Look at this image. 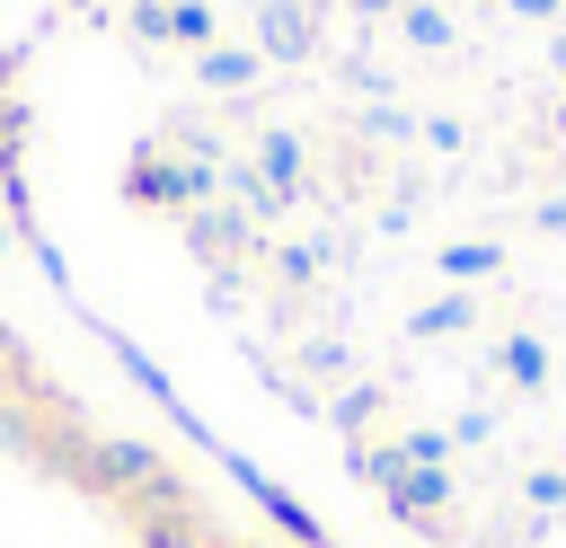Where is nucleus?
<instances>
[{
  "instance_id": "obj_1",
  "label": "nucleus",
  "mask_w": 566,
  "mask_h": 548,
  "mask_svg": "<svg viewBox=\"0 0 566 548\" xmlns=\"http://www.w3.org/2000/svg\"><path fill=\"white\" fill-rule=\"evenodd\" d=\"M124 530H133V548H212V539H221L212 513H203V495H195L186 477H168V486H150L142 504H124Z\"/></svg>"
},
{
  "instance_id": "obj_2",
  "label": "nucleus",
  "mask_w": 566,
  "mask_h": 548,
  "mask_svg": "<svg viewBox=\"0 0 566 548\" xmlns=\"http://www.w3.org/2000/svg\"><path fill=\"white\" fill-rule=\"evenodd\" d=\"M186 239H195V256H203V265H239V256L256 247V221H248L230 194H212V203H195V212H186Z\"/></svg>"
},
{
  "instance_id": "obj_3",
  "label": "nucleus",
  "mask_w": 566,
  "mask_h": 548,
  "mask_svg": "<svg viewBox=\"0 0 566 548\" xmlns=\"http://www.w3.org/2000/svg\"><path fill=\"white\" fill-rule=\"evenodd\" d=\"M256 53L265 62H310L318 53V0H256Z\"/></svg>"
},
{
  "instance_id": "obj_4",
  "label": "nucleus",
  "mask_w": 566,
  "mask_h": 548,
  "mask_svg": "<svg viewBox=\"0 0 566 548\" xmlns=\"http://www.w3.org/2000/svg\"><path fill=\"white\" fill-rule=\"evenodd\" d=\"M256 177H265L283 203H301V186H310V141H301V133H283V124H274V133H256Z\"/></svg>"
},
{
  "instance_id": "obj_5",
  "label": "nucleus",
  "mask_w": 566,
  "mask_h": 548,
  "mask_svg": "<svg viewBox=\"0 0 566 548\" xmlns=\"http://www.w3.org/2000/svg\"><path fill=\"white\" fill-rule=\"evenodd\" d=\"M256 71H265V53H256V44H203V53H195V80H203L212 97H248V88H256Z\"/></svg>"
},
{
  "instance_id": "obj_6",
  "label": "nucleus",
  "mask_w": 566,
  "mask_h": 548,
  "mask_svg": "<svg viewBox=\"0 0 566 548\" xmlns=\"http://www.w3.org/2000/svg\"><path fill=\"white\" fill-rule=\"evenodd\" d=\"M380 495H389V513H407V521H433V513L451 504V477H442V468H398Z\"/></svg>"
},
{
  "instance_id": "obj_7",
  "label": "nucleus",
  "mask_w": 566,
  "mask_h": 548,
  "mask_svg": "<svg viewBox=\"0 0 566 548\" xmlns=\"http://www.w3.org/2000/svg\"><path fill=\"white\" fill-rule=\"evenodd\" d=\"M433 274L486 283V274H504V247H495V239H451V247H433Z\"/></svg>"
},
{
  "instance_id": "obj_8",
  "label": "nucleus",
  "mask_w": 566,
  "mask_h": 548,
  "mask_svg": "<svg viewBox=\"0 0 566 548\" xmlns=\"http://www.w3.org/2000/svg\"><path fill=\"white\" fill-rule=\"evenodd\" d=\"M18 141H27V106H18V62L0 53V177L18 186Z\"/></svg>"
},
{
  "instance_id": "obj_9",
  "label": "nucleus",
  "mask_w": 566,
  "mask_h": 548,
  "mask_svg": "<svg viewBox=\"0 0 566 548\" xmlns=\"http://www.w3.org/2000/svg\"><path fill=\"white\" fill-rule=\"evenodd\" d=\"M495 371H504L513 389H548V345H539V336H504V345H495Z\"/></svg>"
},
{
  "instance_id": "obj_10",
  "label": "nucleus",
  "mask_w": 566,
  "mask_h": 548,
  "mask_svg": "<svg viewBox=\"0 0 566 548\" xmlns=\"http://www.w3.org/2000/svg\"><path fill=\"white\" fill-rule=\"evenodd\" d=\"M398 35H407L416 53H442V44H451V18H442L433 0H407V9H398Z\"/></svg>"
},
{
  "instance_id": "obj_11",
  "label": "nucleus",
  "mask_w": 566,
  "mask_h": 548,
  "mask_svg": "<svg viewBox=\"0 0 566 548\" xmlns=\"http://www.w3.org/2000/svg\"><path fill=\"white\" fill-rule=\"evenodd\" d=\"M469 318H478V301H469V292H442V301L416 309V336H460Z\"/></svg>"
},
{
  "instance_id": "obj_12",
  "label": "nucleus",
  "mask_w": 566,
  "mask_h": 548,
  "mask_svg": "<svg viewBox=\"0 0 566 548\" xmlns=\"http://www.w3.org/2000/svg\"><path fill=\"white\" fill-rule=\"evenodd\" d=\"M168 44H195V53L221 44V35H212V0H177V9H168Z\"/></svg>"
},
{
  "instance_id": "obj_13",
  "label": "nucleus",
  "mask_w": 566,
  "mask_h": 548,
  "mask_svg": "<svg viewBox=\"0 0 566 548\" xmlns=\"http://www.w3.org/2000/svg\"><path fill=\"white\" fill-rule=\"evenodd\" d=\"M389 451H398L407 468H442V451H451V433H442V424H407V433H398Z\"/></svg>"
},
{
  "instance_id": "obj_14",
  "label": "nucleus",
  "mask_w": 566,
  "mask_h": 548,
  "mask_svg": "<svg viewBox=\"0 0 566 548\" xmlns=\"http://www.w3.org/2000/svg\"><path fill=\"white\" fill-rule=\"evenodd\" d=\"M318 265H327V247H318V239H283V247H274V283H310Z\"/></svg>"
},
{
  "instance_id": "obj_15",
  "label": "nucleus",
  "mask_w": 566,
  "mask_h": 548,
  "mask_svg": "<svg viewBox=\"0 0 566 548\" xmlns=\"http://www.w3.org/2000/svg\"><path fill=\"white\" fill-rule=\"evenodd\" d=\"M124 35H133V44H168V9H159V0H133V9H124Z\"/></svg>"
},
{
  "instance_id": "obj_16",
  "label": "nucleus",
  "mask_w": 566,
  "mask_h": 548,
  "mask_svg": "<svg viewBox=\"0 0 566 548\" xmlns=\"http://www.w3.org/2000/svg\"><path fill=\"white\" fill-rule=\"evenodd\" d=\"M380 407H389V398H380V389H345V398H336V407H327V415H336V424H345V433H354V424H371V415H380Z\"/></svg>"
},
{
  "instance_id": "obj_17",
  "label": "nucleus",
  "mask_w": 566,
  "mask_h": 548,
  "mask_svg": "<svg viewBox=\"0 0 566 548\" xmlns=\"http://www.w3.org/2000/svg\"><path fill=\"white\" fill-rule=\"evenodd\" d=\"M363 133H371V141H407V133H416V124H407V115H398V106H371V115H363Z\"/></svg>"
},
{
  "instance_id": "obj_18",
  "label": "nucleus",
  "mask_w": 566,
  "mask_h": 548,
  "mask_svg": "<svg viewBox=\"0 0 566 548\" xmlns=\"http://www.w3.org/2000/svg\"><path fill=\"white\" fill-rule=\"evenodd\" d=\"M345 362H354V354H345L336 336H318V345H301V371H345Z\"/></svg>"
},
{
  "instance_id": "obj_19",
  "label": "nucleus",
  "mask_w": 566,
  "mask_h": 548,
  "mask_svg": "<svg viewBox=\"0 0 566 548\" xmlns=\"http://www.w3.org/2000/svg\"><path fill=\"white\" fill-rule=\"evenodd\" d=\"M531 504H566V468H539L531 477Z\"/></svg>"
},
{
  "instance_id": "obj_20",
  "label": "nucleus",
  "mask_w": 566,
  "mask_h": 548,
  "mask_svg": "<svg viewBox=\"0 0 566 548\" xmlns=\"http://www.w3.org/2000/svg\"><path fill=\"white\" fill-rule=\"evenodd\" d=\"M539 230H548V239H566V194H548V203H539Z\"/></svg>"
},
{
  "instance_id": "obj_21",
  "label": "nucleus",
  "mask_w": 566,
  "mask_h": 548,
  "mask_svg": "<svg viewBox=\"0 0 566 548\" xmlns=\"http://www.w3.org/2000/svg\"><path fill=\"white\" fill-rule=\"evenodd\" d=\"M513 18H566V0H504Z\"/></svg>"
},
{
  "instance_id": "obj_22",
  "label": "nucleus",
  "mask_w": 566,
  "mask_h": 548,
  "mask_svg": "<svg viewBox=\"0 0 566 548\" xmlns=\"http://www.w3.org/2000/svg\"><path fill=\"white\" fill-rule=\"evenodd\" d=\"M407 0H354V18H398Z\"/></svg>"
},
{
  "instance_id": "obj_23",
  "label": "nucleus",
  "mask_w": 566,
  "mask_h": 548,
  "mask_svg": "<svg viewBox=\"0 0 566 548\" xmlns=\"http://www.w3.org/2000/svg\"><path fill=\"white\" fill-rule=\"evenodd\" d=\"M548 62H557V80H566V27H557V44H548Z\"/></svg>"
},
{
  "instance_id": "obj_24",
  "label": "nucleus",
  "mask_w": 566,
  "mask_h": 548,
  "mask_svg": "<svg viewBox=\"0 0 566 548\" xmlns=\"http://www.w3.org/2000/svg\"><path fill=\"white\" fill-rule=\"evenodd\" d=\"M0 256H9V230H0Z\"/></svg>"
},
{
  "instance_id": "obj_25",
  "label": "nucleus",
  "mask_w": 566,
  "mask_h": 548,
  "mask_svg": "<svg viewBox=\"0 0 566 548\" xmlns=\"http://www.w3.org/2000/svg\"><path fill=\"white\" fill-rule=\"evenodd\" d=\"M256 548H265V539H256Z\"/></svg>"
},
{
  "instance_id": "obj_26",
  "label": "nucleus",
  "mask_w": 566,
  "mask_h": 548,
  "mask_svg": "<svg viewBox=\"0 0 566 548\" xmlns=\"http://www.w3.org/2000/svg\"><path fill=\"white\" fill-rule=\"evenodd\" d=\"M212 548H221V539H212Z\"/></svg>"
}]
</instances>
